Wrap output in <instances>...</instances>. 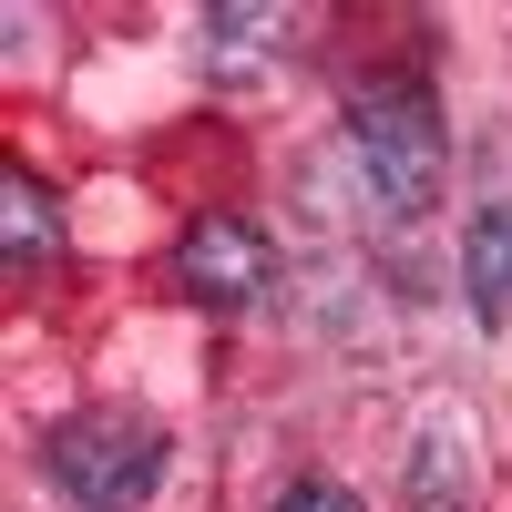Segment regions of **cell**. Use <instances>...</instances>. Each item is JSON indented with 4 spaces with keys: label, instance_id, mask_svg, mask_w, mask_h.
<instances>
[{
    "label": "cell",
    "instance_id": "obj_1",
    "mask_svg": "<svg viewBox=\"0 0 512 512\" xmlns=\"http://www.w3.org/2000/svg\"><path fill=\"white\" fill-rule=\"evenodd\" d=\"M41 461H52L72 512H144L164 492V431L144 410H72V420H52Z\"/></svg>",
    "mask_w": 512,
    "mask_h": 512
},
{
    "label": "cell",
    "instance_id": "obj_2",
    "mask_svg": "<svg viewBox=\"0 0 512 512\" xmlns=\"http://www.w3.org/2000/svg\"><path fill=\"white\" fill-rule=\"evenodd\" d=\"M349 144H359V175H369V195L390 216H420L441 195L451 144H441V103L431 93H359L349 103Z\"/></svg>",
    "mask_w": 512,
    "mask_h": 512
},
{
    "label": "cell",
    "instance_id": "obj_3",
    "mask_svg": "<svg viewBox=\"0 0 512 512\" xmlns=\"http://www.w3.org/2000/svg\"><path fill=\"white\" fill-rule=\"evenodd\" d=\"M267 277H277L267 236L236 226V216H205V226H185V246H175V287L195 297V308H256Z\"/></svg>",
    "mask_w": 512,
    "mask_h": 512
},
{
    "label": "cell",
    "instance_id": "obj_4",
    "mask_svg": "<svg viewBox=\"0 0 512 512\" xmlns=\"http://www.w3.org/2000/svg\"><path fill=\"white\" fill-rule=\"evenodd\" d=\"M461 287H472V318H482V328H502V318H512V205H482V216H472Z\"/></svg>",
    "mask_w": 512,
    "mask_h": 512
},
{
    "label": "cell",
    "instance_id": "obj_5",
    "mask_svg": "<svg viewBox=\"0 0 512 512\" xmlns=\"http://www.w3.org/2000/svg\"><path fill=\"white\" fill-rule=\"evenodd\" d=\"M0 205H11V256H41V246H52V205H41V185H31V175L0 185Z\"/></svg>",
    "mask_w": 512,
    "mask_h": 512
},
{
    "label": "cell",
    "instance_id": "obj_6",
    "mask_svg": "<svg viewBox=\"0 0 512 512\" xmlns=\"http://www.w3.org/2000/svg\"><path fill=\"white\" fill-rule=\"evenodd\" d=\"M277 512H369V502H359L349 482H297V492H287Z\"/></svg>",
    "mask_w": 512,
    "mask_h": 512
}]
</instances>
